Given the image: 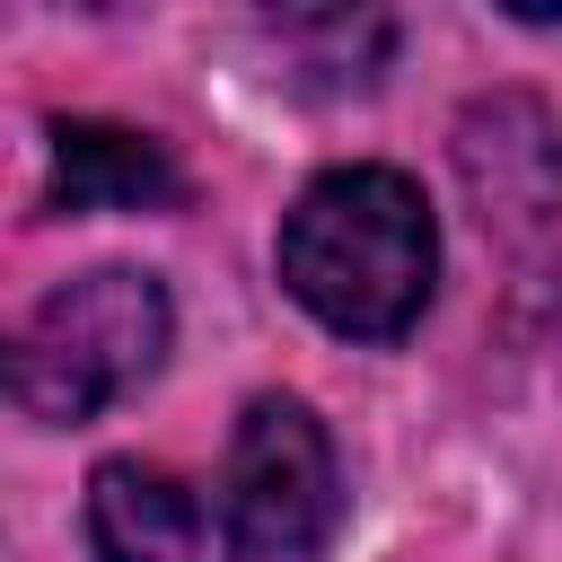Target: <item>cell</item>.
<instances>
[{"label":"cell","mask_w":562,"mask_h":562,"mask_svg":"<svg viewBox=\"0 0 562 562\" xmlns=\"http://www.w3.org/2000/svg\"><path fill=\"white\" fill-rule=\"evenodd\" d=\"M281 290L351 342H395L439 290V220L395 167H325L281 211Z\"/></svg>","instance_id":"cell-1"},{"label":"cell","mask_w":562,"mask_h":562,"mask_svg":"<svg viewBox=\"0 0 562 562\" xmlns=\"http://www.w3.org/2000/svg\"><path fill=\"white\" fill-rule=\"evenodd\" d=\"M176 334L167 281L132 272V263H97L70 272L61 290H44L18 334H9V395L26 422H97L105 404H123L132 386L158 378Z\"/></svg>","instance_id":"cell-2"},{"label":"cell","mask_w":562,"mask_h":562,"mask_svg":"<svg viewBox=\"0 0 562 562\" xmlns=\"http://www.w3.org/2000/svg\"><path fill=\"white\" fill-rule=\"evenodd\" d=\"M220 509L237 536V562H316L342 527V474L334 439L299 395H255L228 430Z\"/></svg>","instance_id":"cell-3"},{"label":"cell","mask_w":562,"mask_h":562,"mask_svg":"<svg viewBox=\"0 0 562 562\" xmlns=\"http://www.w3.org/2000/svg\"><path fill=\"white\" fill-rule=\"evenodd\" d=\"M88 553L97 562H237V536L220 492L140 457H105L88 474Z\"/></svg>","instance_id":"cell-4"},{"label":"cell","mask_w":562,"mask_h":562,"mask_svg":"<svg viewBox=\"0 0 562 562\" xmlns=\"http://www.w3.org/2000/svg\"><path fill=\"white\" fill-rule=\"evenodd\" d=\"M176 158L132 123H61L53 132V211H158L176 202Z\"/></svg>","instance_id":"cell-5"},{"label":"cell","mask_w":562,"mask_h":562,"mask_svg":"<svg viewBox=\"0 0 562 562\" xmlns=\"http://www.w3.org/2000/svg\"><path fill=\"white\" fill-rule=\"evenodd\" d=\"M518 18H527V26H562V9H518Z\"/></svg>","instance_id":"cell-6"}]
</instances>
